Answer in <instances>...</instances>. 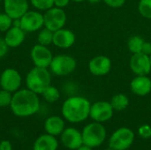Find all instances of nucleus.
Here are the masks:
<instances>
[{
	"label": "nucleus",
	"instance_id": "obj_1",
	"mask_svg": "<svg viewBox=\"0 0 151 150\" xmlns=\"http://www.w3.org/2000/svg\"><path fill=\"white\" fill-rule=\"evenodd\" d=\"M10 108L17 117H30L35 114L40 109L38 95L28 88L19 89L12 95Z\"/></svg>",
	"mask_w": 151,
	"mask_h": 150
},
{
	"label": "nucleus",
	"instance_id": "obj_31",
	"mask_svg": "<svg viewBox=\"0 0 151 150\" xmlns=\"http://www.w3.org/2000/svg\"><path fill=\"white\" fill-rule=\"evenodd\" d=\"M9 46L6 44L4 38H0V58H3L8 52Z\"/></svg>",
	"mask_w": 151,
	"mask_h": 150
},
{
	"label": "nucleus",
	"instance_id": "obj_34",
	"mask_svg": "<svg viewBox=\"0 0 151 150\" xmlns=\"http://www.w3.org/2000/svg\"><path fill=\"white\" fill-rule=\"evenodd\" d=\"M71 0H54V6L58 8H65L66 7Z\"/></svg>",
	"mask_w": 151,
	"mask_h": 150
},
{
	"label": "nucleus",
	"instance_id": "obj_8",
	"mask_svg": "<svg viewBox=\"0 0 151 150\" xmlns=\"http://www.w3.org/2000/svg\"><path fill=\"white\" fill-rule=\"evenodd\" d=\"M20 27L26 33L39 31L44 27L43 14L38 11H27L19 19Z\"/></svg>",
	"mask_w": 151,
	"mask_h": 150
},
{
	"label": "nucleus",
	"instance_id": "obj_27",
	"mask_svg": "<svg viewBox=\"0 0 151 150\" xmlns=\"http://www.w3.org/2000/svg\"><path fill=\"white\" fill-rule=\"evenodd\" d=\"M32 5L38 11H47L54 6V0H30Z\"/></svg>",
	"mask_w": 151,
	"mask_h": 150
},
{
	"label": "nucleus",
	"instance_id": "obj_20",
	"mask_svg": "<svg viewBox=\"0 0 151 150\" xmlns=\"http://www.w3.org/2000/svg\"><path fill=\"white\" fill-rule=\"evenodd\" d=\"M58 148V141L56 136L49 133L39 136L34 142L33 150H57Z\"/></svg>",
	"mask_w": 151,
	"mask_h": 150
},
{
	"label": "nucleus",
	"instance_id": "obj_24",
	"mask_svg": "<svg viewBox=\"0 0 151 150\" xmlns=\"http://www.w3.org/2000/svg\"><path fill=\"white\" fill-rule=\"evenodd\" d=\"M42 97L44 98V100L47 102V103H54L56 102H58L60 98V92L59 90L54 87V86H51L50 85L42 94Z\"/></svg>",
	"mask_w": 151,
	"mask_h": 150
},
{
	"label": "nucleus",
	"instance_id": "obj_30",
	"mask_svg": "<svg viewBox=\"0 0 151 150\" xmlns=\"http://www.w3.org/2000/svg\"><path fill=\"white\" fill-rule=\"evenodd\" d=\"M103 2L111 8H120L126 3V0H103Z\"/></svg>",
	"mask_w": 151,
	"mask_h": 150
},
{
	"label": "nucleus",
	"instance_id": "obj_29",
	"mask_svg": "<svg viewBox=\"0 0 151 150\" xmlns=\"http://www.w3.org/2000/svg\"><path fill=\"white\" fill-rule=\"evenodd\" d=\"M138 133L142 139H150L151 137V126L149 125H142L138 129Z\"/></svg>",
	"mask_w": 151,
	"mask_h": 150
},
{
	"label": "nucleus",
	"instance_id": "obj_17",
	"mask_svg": "<svg viewBox=\"0 0 151 150\" xmlns=\"http://www.w3.org/2000/svg\"><path fill=\"white\" fill-rule=\"evenodd\" d=\"M76 36L74 33L66 28H61L54 32L53 44L60 49L71 48L75 43Z\"/></svg>",
	"mask_w": 151,
	"mask_h": 150
},
{
	"label": "nucleus",
	"instance_id": "obj_33",
	"mask_svg": "<svg viewBox=\"0 0 151 150\" xmlns=\"http://www.w3.org/2000/svg\"><path fill=\"white\" fill-rule=\"evenodd\" d=\"M0 150H12V145L9 141L4 140L0 141Z\"/></svg>",
	"mask_w": 151,
	"mask_h": 150
},
{
	"label": "nucleus",
	"instance_id": "obj_35",
	"mask_svg": "<svg viewBox=\"0 0 151 150\" xmlns=\"http://www.w3.org/2000/svg\"><path fill=\"white\" fill-rule=\"evenodd\" d=\"M76 150H92V148L88 147V146H86V145H81L80 148H78Z\"/></svg>",
	"mask_w": 151,
	"mask_h": 150
},
{
	"label": "nucleus",
	"instance_id": "obj_2",
	"mask_svg": "<svg viewBox=\"0 0 151 150\" xmlns=\"http://www.w3.org/2000/svg\"><path fill=\"white\" fill-rule=\"evenodd\" d=\"M91 103L83 96L67 98L61 108L63 118L70 123H81L89 117Z\"/></svg>",
	"mask_w": 151,
	"mask_h": 150
},
{
	"label": "nucleus",
	"instance_id": "obj_11",
	"mask_svg": "<svg viewBox=\"0 0 151 150\" xmlns=\"http://www.w3.org/2000/svg\"><path fill=\"white\" fill-rule=\"evenodd\" d=\"M30 57L35 66L42 68H49L53 58L52 52L48 46H43L39 43L32 48Z\"/></svg>",
	"mask_w": 151,
	"mask_h": 150
},
{
	"label": "nucleus",
	"instance_id": "obj_28",
	"mask_svg": "<svg viewBox=\"0 0 151 150\" xmlns=\"http://www.w3.org/2000/svg\"><path fill=\"white\" fill-rule=\"evenodd\" d=\"M12 99V93L4 89L0 90V107L1 108L10 107Z\"/></svg>",
	"mask_w": 151,
	"mask_h": 150
},
{
	"label": "nucleus",
	"instance_id": "obj_4",
	"mask_svg": "<svg viewBox=\"0 0 151 150\" xmlns=\"http://www.w3.org/2000/svg\"><path fill=\"white\" fill-rule=\"evenodd\" d=\"M83 144L92 149L100 147L106 138V130L102 123L93 122L87 125L82 132Z\"/></svg>",
	"mask_w": 151,
	"mask_h": 150
},
{
	"label": "nucleus",
	"instance_id": "obj_21",
	"mask_svg": "<svg viewBox=\"0 0 151 150\" xmlns=\"http://www.w3.org/2000/svg\"><path fill=\"white\" fill-rule=\"evenodd\" d=\"M110 103H111L114 111H125L129 106L130 101H129V98L127 95L122 94V93H119V94H116L115 95L112 96Z\"/></svg>",
	"mask_w": 151,
	"mask_h": 150
},
{
	"label": "nucleus",
	"instance_id": "obj_37",
	"mask_svg": "<svg viewBox=\"0 0 151 150\" xmlns=\"http://www.w3.org/2000/svg\"><path fill=\"white\" fill-rule=\"evenodd\" d=\"M71 1H73V2H76V3H81V2H84L86 0H71Z\"/></svg>",
	"mask_w": 151,
	"mask_h": 150
},
{
	"label": "nucleus",
	"instance_id": "obj_19",
	"mask_svg": "<svg viewBox=\"0 0 151 150\" xmlns=\"http://www.w3.org/2000/svg\"><path fill=\"white\" fill-rule=\"evenodd\" d=\"M65 120L59 116H50L44 122V130L46 133H49L53 136L60 135L65 127Z\"/></svg>",
	"mask_w": 151,
	"mask_h": 150
},
{
	"label": "nucleus",
	"instance_id": "obj_18",
	"mask_svg": "<svg viewBox=\"0 0 151 150\" xmlns=\"http://www.w3.org/2000/svg\"><path fill=\"white\" fill-rule=\"evenodd\" d=\"M25 36L26 32L20 27L12 26L9 30L5 32L4 39L9 48H17L23 43Z\"/></svg>",
	"mask_w": 151,
	"mask_h": 150
},
{
	"label": "nucleus",
	"instance_id": "obj_16",
	"mask_svg": "<svg viewBox=\"0 0 151 150\" xmlns=\"http://www.w3.org/2000/svg\"><path fill=\"white\" fill-rule=\"evenodd\" d=\"M130 89L138 96L148 95L151 92V79L148 75H136L130 82Z\"/></svg>",
	"mask_w": 151,
	"mask_h": 150
},
{
	"label": "nucleus",
	"instance_id": "obj_36",
	"mask_svg": "<svg viewBox=\"0 0 151 150\" xmlns=\"http://www.w3.org/2000/svg\"><path fill=\"white\" fill-rule=\"evenodd\" d=\"M86 1H88V2L90 3V4H98V3H100L101 1H103V0H86Z\"/></svg>",
	"mask_w": 151,
	"mask_h": 150
},
{
	"label": "nucleus",
	"instance_id": "obj_7",
	"mask_svg": "<svg viewBox=\"0 0 151 150\" xmlns=\"http://www.w3.org/2000/svg\"><path fill=\"white\" fill-rule=\"evenodd\" d=\"M44 27L55 32L63 28L66 23V13L62 8L53 6L43 14Z\"/></svg>",
	"mask_w": 151,
	"mask_h": 150
},
{
	"label": "nucleus",
	"instance_id": "obj_6",
	"mask_svg": "<svg viewBox=\"0 0 151 150\" xmlns=\"http://www.w3.org/2000/svg\"><path fill=\"white\" fill-rule=\"evenodd\" d=\"M134 141V132L127 127L116 130L109 140V147L116 150L128 149Z\"/></svg>",
	"mask_w": 151,
	"mask_h": 150
},
{
	"label": "nucleus",
	"instance_id": "obj_40",
	"mask_svg": "<svg viewBox=\"0 0 151 150\" xmlns=\"http://www.w3.org/2000/svg\"><path fill=\"white\" fill-rule=\"evenodd\" d=\"M0 1H3V0H0Z\"/></svg>",
	"mask_w": 151,
	"mask_h": 150
},
{
	"label": "nucleus",
	"instance_id": "obj_23",
	"mask_svg": "<svg viewBox=\"0 0 151 150\" xmlns=\"http://www.w3.org/2000/svg\"><path fill=\"white\" fill-rule=\"evenodd\" d=\"M53 35H54L53 31L43 27L42 29L39 30L37 35V42L41 45L49 46L51 43H53Z\"/></svg>",
	"mask_w": 151,
	"mask_h": 150
},
{
	"label": "nucleus",
	"instance_id": "obj_38",
	"mask_svg": "<svg viewBox=\"0 0 151 150\" xmlns=\"http://www.w3.org/2000/svg\"><path fill=\"white\" fill-rule=\"evenodd\" d=\"M105 150H116V149H112V148H110V147H109L108 149H106Z\"/></svg>",
	"mask_w": 151,
	"mask_h": 150
},
{
	"label": "nucleus",
	"instance_id": "obj_13",
	"mask_svg": "<svg viewBox=\"0 0 151 150\" xmlns=\"http://www.w3.org/2000/svg\"><path fill=\"white\" fill-rule=\"evenodd\" d=\"M111 60L104 55L94 57L88 65V71L95 76H104L111 70Z\"/></svg>",
	"mask_w": 151,
	"mask_h": 150
},
{
	"label": "nucleus",
	"instance_id": "obj_26",
	"mask_svg": "<svg viewBox=\"0 0 151 150\" xmlns=\"http://www.w3.org/2000/svg\"><path fill=\"white\" fill-rule=\"evenodd\" d=\"M13 21L14 19H12L8 14L5 12H0V32L5 33L7 30H9L13 26Z\"/></svg>",
	"mask_w": 151,
	"mask_h": 150
},
{
	"label": "nucleus",
	"instance_id": "obj_15",
	"mask_svg": "<svg viewBox=\"0 0 151 150\" xmlns=\"http://www.w3.org/2000/svg\"><path fill=\"white\" fill-rule=\"evenodd\" d=\"M4 12L12 19H20L28 11L27 0H3Z\"/></svg>",
	"mask_w": 151,
	"mask_h": 150
},
{
	"label": "nucleus",
	"instance_id": "obj_22",
	"mask_svg": "<svg viewBox=\"0 0 151 150\" xmlns=\"http://www.w3.org/2000/svg\"><path fill=\"white\" fill-rule=\"evenodd\" d=\"M144 39L140 35H133L127 40V49L132 54L141 53L144 43Z\"/></svg>",
	"mask_w": 151,
	"mask_h": 150
},
{
	"label": "nucleus",
	"instance_id": "obj_39",
	"mask_svg": "<svg viewBox=\"0 0 151 150\" xmlns=\"http://www.w3.org/2000/svg\"><path fill=\"white\" fill-rule=\"evenodd\" d=\"M150 65H151V55H150Z\"/></svg>",
	"mask_w": 151,
	"mask_h": 150
},
{
	"label": "nucleus",
	"instance_id": "obj_12",
	"mask_svg": "<svg viewBox=\"0 0 151 150\" xmlns=\"http://www.w3.org/2000/svg\"><path fill=\"white\" fill-rule=\"evenodd\" d=\"M129 65L130 69L135 75H149L151 72L150 56L142 52L132 54Z\"/></svg>",
	"mask_w": 151,
	"mask_h": 150
},
{
	"label": "nucleus",
	"instance_id": "obj_32",
	"mask_svg": "<svg viewBox=\"0 0 151 150\" xmlns=\"http://www.w3.org/2000/svg\"><path fill=\"white\" fill-rule=\"evenodd\" d=\"M142 53L150 56L151 55V42L149 41H144V43H143V46H142Z\"/></svg>",
	"mask_w": 151,
	"mask_h": 150
},
{
	"label": "nucleus",
	"instance_id": "obj_3",
	"mask_svg": "<svg viewBox=\"0 0 151 150\" xmlns=\"http://www.w3.org/2000/svg\"><path fill=\"white\" fill-rule=\"evenodd\" d=\"M50 83L51 74L48 68L35 66L28 72L26 77V84L27 88L37 95H42V92L50 85Z\"/></svg>",
	"mask_w": 151,
	"mask_h": 150
},
{
	"label": "nucleus",
	"instance_id": "obj_10",
	"mask_svg": "<svg viewBox=\"0 0 151 150\" xmlns=\"http://www.w3.org/2000/svg\"><path fill=\"white\" fill-rule=\"evenodd\" d=\"M21 75L13 68H7L3 71L0 76V86L2 89L11 93L18 91L21 85Z\"/></svg>",
	"mask_w": 151,
	"mask_h": 150
},
{
	"label": "nucleus",
	"instance_id": "obj_9",
	"mask_svg": "<svg viewBox=\"0 0 151 150\" xmlns=\"http://www.w3.org/2000/svg\"><path fill=\"white\" fill-rule=\"evenodd\" d=\"M114 110L111 103L107 101H98L91 104L89 117L98 123H104L109 121L113 116Z\"/></svg>",
	"mask_w": 151,
	"mask_h": 150
},
{
	"label": "nucleus",
	"instance_id": "obj_25",
	"mask_svg": "<svg viewBox=\"0 0 151 150\" xmlns=\"http://www.w3.org/2000/svg\"><path fill=\"white\" fill-rule=\"evenodd\" d=\"M138 11L143 18L151 19V0H140Z\"/></svg>",
	"mask_w": 151,
	"mask_h": 150
},
{
	"label": "nucleus",
	"instance_id": "obj_5",
	"mask_svg": "<svg viewBox=\"0 0 151 150\" xmlns=\"http://www.w3.org/2000/svg\"><path fill=\"white\" fill-rule=\"evenodd\" d=\"M77 67L75 58L70 55L60 54L53 57L50 65V72L57 76H66L73 73Z\"/></svg>",
	"mask_w": 151,
	"mask_h": 150
},
{
	"label": "nucleus",
	"instance_id": "obj_14",
	"mask_svg": "<svg viewBox=\"0 0 151 150\" xmlns=\"http://www.w3.org/2000/svg\"><path fill=\"white\" fill-rule=\"evenodd\" d=\"M60 136L63 146H65L68 149L76 150L81 145H83L81 132L74 127L65 128L60 134Z\"/></svg>",
	"mask_w": 151,
	"mask_h": 150
}]
</instances>
